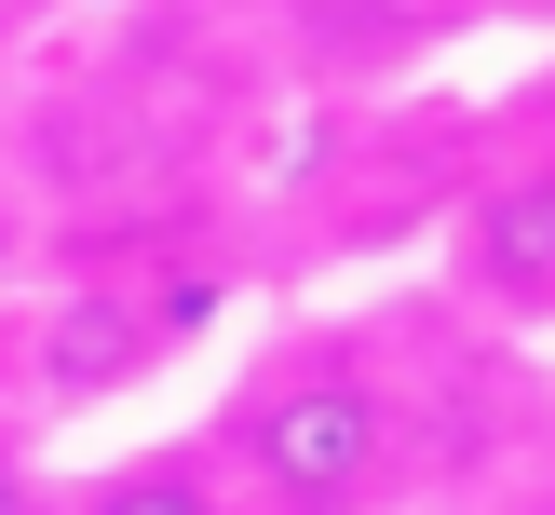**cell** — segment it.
Here are the masks:
<instances>
[{
  "label": "cell",
  "instance_id": "cell-1",
  "mask_svg": "<svg viewBox=\"0 0 555 515\" xmlns=\"http://www.w3.org/2000/svg\"><path fill=\"white\" fill-rule=\"evenodd\" d=\"M231 461L258 475L271 515H352L393 475V394L352 352H298V366H271L231 407Z\"/></svg>",
  "mask_w": 555,
  "mask_h": 515
},
{
  "label": "cell",
  "instance_id": "cell-2",
  "mask_svg": "<svg viewBox=\"0 0 555 515\" xmlns=\"http://www.w3.org/2000/svg\"><path fill=\"white\" fill-rule=\"evenodd\" d=\"M461 285L502 298V312H555V163L461 204Z\"/></svg>",
  "mask_w": 555,
  "mask_h": 515
},
{
  "label": "cell",
  "instance_id": "cell-3",
  "mask_svg": "<svg viewBox=\"0 0 555 515\" xmlns=\"http://www.w3.org/2000/svg\"><path fill=\"white\" fill-rule=\"evenodd\" d=\"M81 515H231V488H217L204 461H177V448H163V461H122V475H95V488H81Z\"/></svg>",
  "mask_w": 555,
  "mask_h": 515
},
{
  "label": "cell",
  "instance_id": "cell-4",
  "mask_svg": "<svg viewBox=\"0 0 555 515\" xmlns=\"http://www.w3.org/2000/svg\"><path fill=\"white\" fill-rule=\"evenodd\" d=\"M0 515H27V488H14V461H0Z\"/></svg>",
  "mask_w": 555,
  "mask_h": 515
}]
</instances>
